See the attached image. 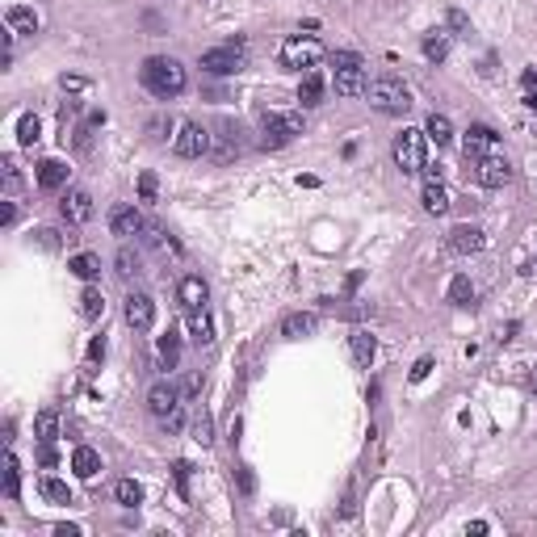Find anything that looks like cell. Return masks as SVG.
Masks as SVG:
<instances>
[{"instance_id": "obj_54", "label": "cell", "mask_w": 537, "mask_h": 537, "mask_svg": "<svg viewBox=\"0 0 537 537\" xmlns=\"http://www.w3.org/2000/svg\"><path fill=\"white\" fill-rule=\"evenodd\" d=\"M63 89H72V92H80V89H85V80H80V76H63Z\"/></svg>"}, {"instance_id": "obj_22", "label": "cell", "mask_w": 537, "mask_h": 537, "mask_svg": "<svg viewBox=\"0 0 537 537\" xmlns=\"http://www.w3.org/2000/svg\"><path fill=\"white\" fill-rule=\"evenodd\" d=\"M349 345H353V361H357L361 369H369V361H374V353H378V340H374L365 327H357V332L349 336Z\"/></svg>"}, {"instance_id": "obj_10", "label": "cell", "mask_w": 537, "mask_h": 537, "mask_svg": "<svg viewBox=\"0 0 537 537\" xmlns=\"http://www.w3.org/2000/svg\"><path fill=\"white\" fill-rule=\"evenodd\" d=\"M445 248L449 252H457V256H470V252H483V248H487V235H483L479 227L462 223V227H453V231L445 235Z\"/></svg>"}, {"instance_id": "obj_38", "label": "cell", "mask_w": 537, "mask_h": 537, "mask_svg": "<svg viewBox=\"0 0 537 537\" xmlns=\"http://www.w3.org/2000/svg\"><path fill=\"white\" fill-rule=\"evenodd\" d=\"M193 441H197V445H210V441H215V420H210V411H202V416L193 420Z\"/></svg>"}, {"instance_id": "obj_2", "label": "cell", "mask_w": 537, "mask_h": 537, "mask_svg": "<svg viewBox=\"0 0 537 537\" xmlns=\"http://www.w3.org/2000/svg\"><path fill=\"white\" fill-rule=\"evenodd\" d=\"M378 114H407L411 109V92L403 85L399 76H378V80H369L365 92H361Z\"/></svg>"}, {"instance_id": "obj_21", "label": "cell", "mask_w": 537, "mask_h": 537, "mask_svg": "<svg viewBox=\"0 0 537 537\" xmlns=\"http://www.w3.org/2000/svg\"><path fill=\"white\" fill-rule=\"evenodd\" d=\"M63 185H67V164H63V160H43V164H38V189L55 193V189H63Z\"/></svg>"}, {"instance_id": "obj_6", "label": "cell", "mask_w": 537, "mask_h": 537, "mask_svg": "<svg viewBox=\"0 0 537 537\" xmlns=\"http://www.w3.org/2000/svg\"><path fill=\"white\" fill-rule=\"evenodd\" d=\"M323 59V43L319 38H311V34H294V38H286L281 43V63L286 67H315Z\"/></svg>"}, {"instance_id": "obj_42", "label": "cell", "mask_w": 537, "mask_h": 537, "mask_svg": "<svg viewBox=\"0 0 537 537\" xmlns=\"http://www.w3.org/2000/svg\"><path fill=\"white\" fill-rule=\"evenodd\" d=\"M235 483H239V492H244V495L256 492V479H252V470H248V466H235Z\"/></svg>"}, {"instance_id": "obj_1", "label": "cell", "mask_w": 537, "mask_h": 537, "mask_svg": "<svg viewBox=\"0 0 537 537\" xmlns=\"http://www.w3.org/2000/svg\"><path fill=\"white\" fill-rule=\"evenodd\" d=\"M139 80H143V89L156 92V97H180L185 85H189V72L180 67V59H173V55H151L139 67Z\"/></svg>"}, {"instance_id": "obj_20", "label": "cell", "mask_w": 537, "mask_h": 537, "mask_svg": "<svg viewBox=\"0 0 537 537\" xmlns=\"http://www.w3.org/2000/svg\"><path fill=\"white\" fill-rule=\"evenodd\" d=\"M420 202H424V210L428 215H449V189L441 185V180H424V193H420Z\"/></svg>"}, {"instance_id": "obj_7", "label": "cell", "mask_w": 537, "mask_h": 537, "mask_svg": "<svg viewBox=\"0 0 537 537\" xmlns=\"http://www.w3.org/2000/svg\"><path fill=\"white\" fill-rule=\"evenodd\" d=\"M466 164H470L474 185H483V189H504L512 180V164L504 156H479V160H466Z\"/></svg>"}, {"instance_id": "obj_52", "label": "cell", "mask_w": 537, "mask_h": 537, "mask_svg": "<svg viewBox=\"0 0 537 537\" xmlns=\"http://www.w3.org/2000/svg\"><path fill=\"white\" fill-rule=\"evenodd\" d=\"M55 537H80V525H55Z\"/></svg>"}, {"instance_id": "obj_48", "label": "cell", "mask_w": 537, "mask_h": 537, "mask_svg": "<svg viewBox=\"0 0 537 537\" xmlns=\"http://www.w3.org/2000/svg\"><path fill=\"white\" fill-rule=\"evenodd\" d=\"M180 420H185V416H180V407H177V411H173V416H164L160 424H164V433H177V428H180Z\"/></svg>"}, {"instance_id": "obj_44", "label": "cell", "mask_w": 537, "mask_h": 537, "mask_svg": "<svg viewBox=\"0 0 537 537\" xmlns=\"http://www.w3.org/2000/svg\"><path fill=\"white\" fill-rule=\"evenodd\" d=\"M139 197H143V202H156V177H151V173L139 177Z\"/></svg>"}, {"instance_id": "obj_14", "label": "cell", "mask_w": 537, "mask_h": 537, "mask_svg": "<svg viewBox=\"0 0 537 537\" xmlns=\"http://www.w3.org/2000/svg\"><path fill=\"white\" fill-rule=\"evenodd\" d=\"M462 151H466V160H479V156H495V131L492 126H483V122H474L466 139H462Z\"/></svg>"}, {"instance_id": "obj_43", "label": "cell", "mask_w": 537, "mask_h": 537, "mask_svg": "<svg viewBox=\"0 0 537 537\" xmlns=\"http://www.w3.org/2000/svg\"><path fill=\"white\" fill-rule=\"evenodd\" d=\"M428 374H433V357H420L416 365H411V374H407V378H411V382H424Z\"/></svg>"}, {"instance_id": "obj_29", "label": "cell", "mask_w": 537, "mask_h": 537, "mask_svg": "<svg viewBox=\"0 0 537 537\" xmlns=\"http://www.w3.org/2000/svg\"><path fill=\"white\" fill-rule=\"evenodd\" d=\"M38 492H43L50 504H72V492H67V483H63V479H55V474H46L43 483H38Z\"/></svg>"}, {"instance_id": "obj_15", "label": "cell", "mask_w": 537, "mask_h": 537, "mask_svg": "<svg viewBox=\"0 0 537 537\" xmlns=\"http://www.w3.org/2000/svg\"><path fill=\"white\" fill-rule=\"evenodd\" d=\"M143 227H147V219H143L134 206H118V210L109 215V231H114L118 239H131V235H139Z\"/></svg>"}, {"instance_id": "obj_12", "label": "cell", "mask_w": 537, "mask_h": 537, "mask_svg": "<svg viewBox=\"0 0 537 537\" xmlns=\"http://www.w3.org/2000/svg\"><path fill=\"white\" fill-rule=\"evenodd\" d=\"M180 407V391L173 382H156L151 391H147V411L156 416V420H164V416H173Z\"/></svg>"}, {"instance_id": "obj_46", "label": "cell", "mask_w": 537, "mask_h": 537, "mask_svg": "<svg viewBox=\"0 0 537 537\" xmlns=\"http://www.w3.org/2000/svg\"><path fill=\"white\" fill-rule=\"evenodd\" d=\"M173 479H177L180 495H189V462H177V466H173Z\"/></svg>"}, {"instance_id": "obj_23", "label": "cell", "mask_w": 537, "mask_h": 537, "mask_svg": "<svg viewBox=\"0 0 537 537\" xmlns=\"http://www.w3.org/2000/svg\"><path fill=\"white\" fill-rule=\"evenodd\" d=\"M34 437H38V445H46V441L59 437V411H55V407H43V411L34 416Z\"/></svg>"}, {"instance_id": "obj_19", "label": "cell", "mask_w": 537, "mask_h": 537, "mask_svg": "<svg viewBox=\"0 0 537 537\" xmlns=\"http://www.w3.org/2000/svg\"><path fill=\"white\" fill-rule=\"evenodd\" d=\"M72 470H76V479H97V470H101V453L92 445H76L72 449Z\"/></svg>"}, {"instance_id": "obj_47", "label": "cell", "mask_w": 537, "mask_h": 537, "mask_svg": "<svg viewBox=\"0 0 537 537\" xmlns=\"http://www.w3.org/2000/svg\"><path fill=\"white\" fill-rule=\"evenodd\" d=\"M38 462H43V470H50V466L59 462V453H55V441H46V445H43V453H38Z\"/></svg>"}, {"instance_id": "obj_3", "label": "cell", "mask_w": 537, "mask_h": 537, "mask_svg": "<svg viewBox=\"0 0 537 537\" xmlns=\"http://www.w3.org/2000/svg\"><path fill=\"white\" fill-rule=\"evenodd\" d=\"M395 164L403 168V177H416L428 168V134L424 131H403L395 134Z\"/></svg>"}, {"instance_id": "obj_41", "label": "cell", "mask_w": 537, "mask_h": 537, "mask_svg": "<svg viewBox=\"0 0 537 537\" xmlns=\"http://www.w3.org/2000/svg\"><path fill=\"white\" fill-rule=\"evenodd\" d=\"M34 244L46 248V252H55V248H59V235H55L50 227H38V231H34Z\"/></svg>"}, {"instance_id": "obj_51", "label": "cell", "mask_w": 537, "mask_h": 537, "mask_svg": "<svg viewBox=\"0 0 537 537\" xmlns=\"http://www.w3.org/2000/svg\"><path fill=\"white\" fill-rule=\"evenodd\" d=\"M521 85H525V89H537V67H525V72H521Z\"/></svg>"}, {"instance_id": "obj_36", "label": "cell", "mask_w": 537, "mask_h": 537, "mask_svg": "<svg viewBox=\"0 0 537 537\" xmlns=\"http://www.w3.org/2000/svg\"><path fill=\"white\" fill-rule=\"evenodd\" d=\"M17 143H21V147H34V143H38V118H34V114H21V122H17Z\"/></svg>"}, {"instance_id": "obj_33", "label": "cell", "mask_w": 537, "mask_h": 537, "mask_svg": "<svg viewBox=\"0 0 537 537\" xmlns=\"http://www.w3.org/2000/svg\"><path fill=\"white\" fill-rule=\"evenodd\" d=\"M114 265H118V268H114V273H118L122 281H131V277H139V268H143V261H139V252H131V248H122Z\"/></svg>"}, {"instance_id": "obj_26", "label": "cell", "mask_w": 537, "mask_h": 537, "mask_svg": "<svg viewBox=\"0 0 537 537\" xmlns=\"http://www.w3.org/2000/svg\"><path fill=\"white\" fill-rule=\"evenodd\" d=\"M424 134H428L437 147H449V143H453V126H449L445 114H428V126H424Z\"/></svg>"}, {"instance_id": "obj_27", "label": "cell", "mask_w": 537, "mask_h": 537, "mask_svg": "<svg viewBox=\"0 0 537 537\" xmlns=\"http://www.w3.org/2000/svg\"><path fill=\"white\" fill-rule=\"evenodd\" d=\"M177 361H180V336L168 327V332L160 336V365H164V369H177Z\"/></svg>"}, {"instance_id": "obj_28", "label": "cell", "mask_w": 537, "mask_h": 537, "mask_svg": "<svg viewBox=\"0 0 537 537\" xmlns=\"http://www.w3.org/2000/svg\"><path fill=\"white\" fill-rule=\"evenodd\" d=\"M67 268H72V273H76V277H80V281H92V277H97V273H101V261H97V256H92V252H76V256H72V261H67Z\"/></svg>"}, {"instance_id": "obj_5", "label": "cell", "mask_w": 537, "mask_h": 537, "mask_svg": "<svg viewBox=\"0 0 537 537\" xmlns=\"http://www.w3.org/2000/svg\"><path fill=\"white\" fill-rule=\"evenodd\" d=\"M336 97H361L365 92V72H361V55L353 50H336Z\"/></svg>"}, {"instance_id": "obj_37", "label": "cell", "mask_w": 537, "mask_h": 537, "mask_svg": "<svg viewBox=\"0 0 537 537\" xmlns=\"http://www.w3.org/2000/svg\"><path fill=\"white\" fill-rule=\"evenodd\" d=\"M424 55H428L433 63H441V59H445V55H449V38H445V34H441V30L424 38Z\"/></svg>"}, {"instance_id": "obj_35", "label": "cell", "mask_w": 537, "mask_h": 537, "mask_svg": "<svg viewBox=\"0 0 537 537\" xmlns=\"http://www.w3.org/2000/svg\"><path fill=\"white\" fill-rule=\"evenodd\" d=\"M114 495H118V504H122V508H134V504H143V487H139L134 479H122V483L114 487Z\"/></svg>"}, {"instance_id": "obj_32", "label": "cell", "mask_w": 537, "mask_h": 537, "mask_svg": "<svg viewBox=\"0 0 537 537\" xmlns=\"http://www.w3.org/2000/svg\"><path fill=\"white\" fill-rule=\"evenodd\" d=\"M21 492V470H17V457L4 453V499H17Z\"/></svg>"}, {"instance_id": "obj_9", "label": "cell", "mask_w": 537, "mask_h": 537, "mask_svg": "<svg viewBox=\"0 0 537 537\" xmlns=\"http://www.w3.org/2000/svg\"><path fill=\"white\" fill-rule=\"evenodd\" d=\"M294 134H303V118L298 114H268L265 118V131H261V147H286Z\"/></svg>"}, {"instance_id": "obj_16", "label": "cell", "mask_w": 537, "mask_h": 537, "mask_svg": "<svg viewBox=\"0 0 537 537\" xmlns=\"http://www.w3.org/2000/svg\"><path fill=\"white\" fill-rule=\"evenodd\" d=\"M177 298L185 303V311H193V307H206V298H210V286H206L197 273H189V277H180Z\"/></svg>"}, {"instance_id": "obj_24", "label": "cell", "mask_w": 537, "mask_h": 537, "mask_svg": "<svg viewBox=\"0 0 537 537\" xmlns=\"http://www.w3.org/2000/svg\"><path fill=\"white\" fill-rule=\"evenodd\" d=\"M4 17H9V26H13L17 34H38V13H34V9H26V4H13Z\"/></svg>"}, {"instance_id": "obj_17", "label": "cell", "mask_w": 537, "mask_h": 537, "mask_svg": "<svg viewBox=\"0 0 537 537\" xmlns=\"http://www.w3.org/2000/svg\"><path fill=\"white\" fill-rule=\"evenodd\" d=\"M315 327H319V319H315L311 311H294L281 319V336L286 340H303V336H311Z\"/></svg>"}, {"instance_id": "obj_50", "label": "cell", "mask_w": 537, "mask_h": 537, "mask_svg": "<svg viewBox=\"0 0 537 537\" xmlns=\"http://www.w3.org/2000/svg\"><path fill=\"white\" fill-rule=\"evenodd\" d=\"M13 219H17V206H13V202H4V206H0V223L13 227Z\"/></svg>"}, {"instance_id": "obj_25", "label": "cell", "mask_w": 537, "mask_h": 537, "mask_svg": "<svg viewBox=\"0 0 537 537\" xmlns=\"http://www.w3.org/2000/svg\"><path fill=\"white\" fill-rule=\"evenodd\" d=\"M319 97H323V76L307 67V76H303V85H298V101H303V109L307 105H319Z\"/></svg>"}, {"instance_id": "obj_13", "label": "cell", "mask_w": 537, "mask_h": 537, "mask_svg": "<svg viewBox=\"0 0 537 537\" xmlns=\"http://www.w3.org/2000/svg\"><path fill=\"white\" fill-rule=\"evenodd\" d=\"M122 315H126V323H131L134 332H147V327L156 323V303H151L147 294H126Z\"/></svg>"}, {"instance_id": "obj_53", "label": "cell", "mask_w": 537, "mask_h": 537, "mask_svg": "<svg viewBox=\"0 0 537 537\" xmlns=\"http://www.w3.org/2000/svg\"><path fill=\"white\" fill-rule=\"evenodd\" d=\"M85 126H89V131H97V126H105V114H101V109H92V114H89V122H85Z\"/></svg>"}, {"instance_id": "obj_31", "label": "cell", "mask_w": 537, "mask_h": 537, "mask_svg": "<svg viewBox=\"0 0 537 537\" xmlns=\"http://www.w3.org/2000/svg\"><path fill=\"white\" fill-rule=\"evenodd\" d=\"M219 143H223V147H219V160H231V151L244 147V143H239V126H235V122H223V126H219Z\"/></svg>"}, {"instance_id": "obj_18", "label": "cell", "mask_w": 537, "mask_h": 537, "mask_svg": "<svg viewBox=\"0 0 537 537\" xmlns=\"http://www.w3.org/2000/svg\"><path fill=\"white\" fill-rule=\"evenodd\" d=\"M189 336H193V345H215V323H210V311L206 307H193L189 311Z\"/></svg>"}, {"instance_id": "obj_34", "label": "cell", "mask_w": 537, "mask_h": 537, "mask_svg": "<svg viewBox=\"0 0 537 537\" xmlns=\"http://www.w3.org/2000/svg\"><path fill=\"white\" fill-rule=\"evenodd\" d=\"M101 311H105V298H101V290H97V286H89V290L80 294V315H85V319H97Z\"/></svg>"}, {"instance_id": "obj_45", "label": "cell", "mask_w": 537, "mask_h": 537, "mask_svg": "<svg viewBox=\"0 0 537 537\" xmlns=\"http://www.w3.org/2000/svg\"><path fill=\"white\" fill-rule=\"evenodd\" d=\"M445 21L457 30V34H470V21H466V13H457V9H449L445 13Z\"/></svg>"}, {"instance_id": "obj_30", "label": "cell", "mask_w": 537, "mask_h": 537, "mask_svg": "<svg viewBox=\"0 0 537 537\" xmlns=\"http://www.w3.org/2000/svg\"><path fill=\"white\" fill-rule=\"evenodd\" d=\"M449 303H453V307H470V303H474L470 277H453V281H449Z\"/></svg>"}, {"instance_id": "obj_56", "label": "cell", "mask_w": 537, "mask_h": 537, "mask_svg": "<svg viewBox=\"0 0 537 537\" xmlns=\"http://www.w3.org/2000/svg\"><path fill=\"white\" fill-rule=\"evenodd\" d=\"M529 382H533V395H537V365H533V374H529Z\"/></svg>"}, {"instance_id": "obj_49", "label": "cell", "mask_w": 537, "mask_h": 537, "mask_svg": "<svg viewBox=\"0 0 537 537\" xmlns=\"http://www.w3.org/2000/svg\"><path fill=\"white\" fill-rule=\"evenodd\" d=\"M101 357H105V336H97L89 345V361H101Z\"/></svg>"}, {"instance_id": "obj_39", "label": "cell", "mask_w": 537, "mask_h": 537, "mask_svg": "<svg viewBox=\"0 0 537 537\" xmlns=\"http://www.w3.org/2000/svg\"><path fill=\"white\" fill-rule=\"evenodd\" d=\"M516 268H521V273H537V231L529 235V244L521 248V256H516Z\"/></svg>"}, {"instance_id": "obj_8", "label": "cell", "mask_w": 537, "mask_h": 537, "mask_svg": "<svg viewBox=\"0 0 537 537\" xmlns=\"http://www.w3.org/2000/svg\"><path fill=\"white\" fill-rule=\"evenodd\" d=\"M173 151L180 160H202L210 151V131L197 126V122H180L177 134H173Z\"/></svg>"}, {"instance_id": "obj_40", "label": "cell", "mask_w": 537, "mask_h": 537, "mask_svg": "<svg viewBox=\"0 0 537 537\" xmlns=\"http://www.w3.org/2000/svg\"><path fill=\"white\" fill-rule=\"evenodd\" d=\"M0 168H4V189H9V193H17V189H21V173H17V160H13V156H4V160H0Z\"/></svg>"}, {"instance_id": "obj_11", "label": "cell", "mask_w": 537, "mask_h": 537, "mask_svg": "<svg viewBox=\"0 0 537 537\" xmlns=\"http://www.w3.org/2000/svg\"><path fill=\"white\" fill-rule=\"evenodd\" d=\"M59 215H63L72 227L89 223L92 215H97V206H92V193H85V189H67V197L59 202Z\"/></svg>"}, {"instance_id": "obj_4", "label": "cell", "mask_w": 537, "mask_h": 537, "mask_svg": "<svg viewBox=\"0 0 537 537\" xmlns=\"http://www.w3.org/2000/svg\"><path fill=\"white\" fill-rule=\"evenodd\" d=\"M239 67H244V43L239 38L202 50V72H210V76H235Z\"/></svg>"}, {"instance_id": "obj_55", "label": "cell", "mask_w": 537, "mask_h": 537, "mask_svg": "<svg viewBox=\"0 0 537 537\" xmlns=\"http://www.w3.org/2000/svg\"><path fill=\"white\" fill-rule=\"evenodd\" d=\"M521 101H525V109H533V114H537V89H525Z\"/></svg>"}]
</instances>
